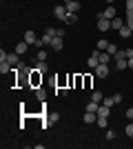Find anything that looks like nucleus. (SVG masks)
<instances>
[{
	"instance_id": "1",
	"label": "nucleus",
	"mask_w": 133,
	"mask_h": 149,
	"mask_svg": "<svg viewBox=\"0 0 133 149\" xmlns=\"http://www.w3.org/2000/svg\"><path fill=\"white\" fill-rule=\"evenodd\" d=\"M56 36H58V31L53 29V27H47V29H44V33H42V38H40L38 42H36V47H38V49H42L44 45H51Z\"/></svg>"
},
{
	"instance_id": "2",
	"label": "nucleus",
	"mask_w": 133,
	"mask_h": 149,
	"mask_svg": "<svg viewBox=\"0 0 133 149\" xmlns=\"http://www.w3.org/2000/svg\"><path fill=\"white\" fill-rule=\"evenodd\" d=\"M58 120H60V113H56V111H51V113H44L42 125H40V127H42V129H49L51 125H53V123H58Z\"/></svg>"
},
{
	"instance_id": "3",
	"label": "nucleus",
	"mask_w": 133,
	"mask_h": 149,
	"mask_svg": "<svg viewBox=\"0 0 133 149\" xmlns=\"http://www.w3.org/2000/svg\"><path fill=\"white\" fill-rule=\"evenodd\" d=\"M98 29H100V31H109V29H111V20L104 18L102 13L98 16Z\"/></svg>"
},
{
	"instance_id": "4",
	"label": "nucleus",
	"mask_w": 133,
	"mask_h": 149,
	"mask_svg": "<svg viewBox=\"0 0 133 149\" xmlns=\"http://www.w3.org/2000/svg\"><path fill=\"white\" fill-rule=\"evenodd\" d=\"M22 40H25L27 45H36V42H38V36H36V31H31V29H29V31H25Z\"/></svg>"
},
{
	"instance_id": "5",
	"label": "nucleus",
	"mask_w": 133,
	"mask_h": 149,
	"mask_svg": "<svg viewBox=\"0 0 133 149\" xmlns=\"http://www.w3.org/2000/svg\"><path fill=\"white\" fill-rule=\"evenodd\" d=\"M93 71H95V76H98V78H107V76H109V65H102V62H100Z\"/></svg>"
},
{
	"instance_id": "6",
	"label": "nucleus",
	"mask_w": 133,
	"mask_h": 149,
	"mask_svg": "<svg viewBox=\"0 0 133 149\" xmlns=\"http://www.w3.org/2000/svg\"><path fill=\"white\" fill-rule=\"evenodd\" d=\"M64 7H67L69 13H78L80 11V2H78V0H69V2H64Z\"/></svg>"
},
{
	"instance_id": "7",
	"label": "nucleus",
	"mask_w": 133,
	"mask_h": 149,
	"mask_svg": "<svg viewBox=\"0 0 133 149\" xmlns=\"http://www.w3.org/2000/svg\"><path fill=\"white\" fill-rule=\"evenodd\" d=\"M53 13H56V18H58V20H64L69 11H67V7H64V5H58L56 9H53Z\"/></svg>"
},
{
	"instance_id": "8",
	"label": "nucleus",
	"mask_w": 133,
	"mask_h": 149,
	"mask_svg": "<svg viewBox=\"0 0 133 149\" xmlns=\"http://www.w3.org/2000/svg\"><path fill=\"white\" fill-rule=\"evenodd\" d=\"M127 25V20H122V18H118V16H115V18H111V29H115V31H120L122 27Z\"/></svg>"
},
{
	"instance_id": "9",
	"label": "nucleus",
	"mask_w": 133,
	"mask_h": 149,
	"mask_svg": "<svg viewBox=\"0 0 133 149\" xmlns=\"http://www.w3.org/2000/svg\"><path fill=\"white\" fill-rule=\"evenodd\" d=\"M98 123V113L95 111H87L84 113V125H95Z\"/></svg>"
},
{
	"instance_id": "10",
	"label": "nucleus",
	"mask_w": 133,
	"mask_h": 149,
	"mask_svg": "<svg viewBox=\"0 0 133 149\" xmlns=\"http://www.w3.org/2000/svg\"><path fill=\"white\" fill-rule=\"evenodd\" d=\"M98 54H100V51H95L93 56H91V58H89V60H87V65H89V67H91V69H95V67H98V65H100V56H98Z\"/></svg>"
},
{
	"instance_id": "11",
	"label": "nucleus",
	"mask_w": 133,
	"mask_h": 149,
	"mask_svg": "<svg viewBox=\"0 0 133 149\" xmlns=\"http://www.w3.org/2000/svg\"><path fill=\"white\" fill-rule=\"evenodd\" d=\"M7 62H9L11 67H18L20 65V56L18 54H7Z\"/></svg>"
},
{
	"instance_id": "12",
	"label": "nucleus",
	"mask_w": 133,
	"mask_h": 149,
	"mask_svg": "<svg viewBox=\"0 0 133 149\" xmlns=\"http://www.w3.org/2000/svg\"><path fill=\"white\" fill-rule=\"evenodd\" d=\"M102 16H104V18H109V20H111V18H115V7H113V5H109L107 9L102 11Z\"/></svg>"
},
{
	"instance_id": "13",
	"label": "nucleus",
	"mask_w": 133,
	"mask_h": 149,
	"mask_svg": "<svg viewBox=\"0 0 133 149\" xmlns=\"http://www.w3.org/2000/svg\"><path fill=\"white\" fill-rule=\"evenodd\" d=\"M27 49H29V45H27L25 40L16 45V54H18V56H22V54H27Z\"/></svg>"
},
{
	"instance_id": "14",
	"label": "nucleus",
	"mask_w": 133,
	"mask_h": 149,
	"mask_svg": "<svg viewBox=\"0 0 133 149\" xmlns=\"http://www.w3.org/2000/svg\"><path fill=\"white\" fill-rule=\"evenodd\" d=\"M51 47H53V49H56V51H60V49H62V47H64L62 38H60V36H56V38H53V42H51Z\"/></svg>"
},
{
	"instance_id": "15",
	"label": "nucleus",
	"mask_w": 133,
	"mask_h": 149,
	"mask_svg": "<svg viewBox=\"0 0 133 149\" xmlns=\"http://www.w3.org/2000/svg\"><path fill=\"white\" fill-rule=\"evenodd\" d=\"M98 56H100V62H102V65H109V62H111V54H109V51H100Z\"/></svg>"
},
{
	"instance_id": "16",
	"label": "nucleus",
	"mask_w": 133,
	"mask_h": 149,
	"mask_svg": "<svg viewBox=\"0 0 133 149\" xmlns=\"http://www.w3.org/2000/svg\"><path fill=\"white\" fill-rule=\"evenodd\" d=\"M115 69H120V71L129 69V60H127V58H122V60H115Z\"/></svg>"
},
{
	"instance_id": "17",
	"label": "nucleus",
	"mask_w": 133,
	"mask_h": 149,
	"mask_svg": "<svg viewBox=\"0 0 133 149\" xmlns=\"http://www.w3.org/2000/svg\"><path fill=\"white\" fill-rule=\"evenodd\" d=\"M9 71H13V67L7 60H2V62H0V74H9Z\"/></svg>"
},
{
	"instance_id": "18",
	"label": "nucleus",
	"mask_w": 133,
	"mask_h": 149,
	"mask_svg": "<svg viewBox=\"0 0 133 149\" xmlns=\"http://www.w3.org/2000/svg\"><path fill=\"white\" fill-rule=\"evenodd\" d=\"M109 113H111V107L100 105V109H98V116H104V118H109Z\"/></svg>"
},
{
	"instance_id": "19",
	"label": "nucleus",
	"mask_w": 133,
	"mask_h": 149,
	"mask_svg": "<svg viewBox=\"0 0 133 149\" xmlns=\"http://www.w3.org/2000/svg\"><path fill=\"white\" fill-rule=\"evenodd\" d=\"M118 33H120L122 38H129V36H133V31H131V27H129V25H124L120 31H118Z\"/></svg>"
},
{
	"instance_id": "20",
	"label": "nucleus",
	"mask_w": 133,
	"mask_h": 149,
	"mask_svg": "<svg viewBox=\"0 0 133 149\" xmlns=\"http://www.w3.org/2000/svg\"><path fill=\"white\" fill-rule=\"evenodd\" d=\"M36 71H40V74L49 71V67H47V60H38V65H36Z\"/></svg>"
},
{
	"instance_id": "21",
	"label": "nucleus",
	"mask_w": 133,
	"mask_h": 149,
	"mask_svg": "<svg viewBox=\"0 0 133 149\" xmlns=\"http://www.w3.org/2000/svg\"><path fill=\"white\" fill-rule=\"evenodd\" d=\"M36 98H38L40 102H44V100H47V91H44L42 87H38V89H36Z\"/></svg>"
},
{
	"instance_id": "22",
	"label": "nucleus",
	"mask_w": 133,
	"mask_h": 149,
	"mask_svg": "<svg viewBox=\"0 0 133 149\" xmlns=\"http://www.w3.org/2000/svg\"><path fill=\"white\" fill-rule=\"evenodd\" d=\"M84 109H87V111H95V113H98V109H100V102H95V100H91V102H89V105L84 107Z\"/></svg>"
},
{
	"instance_id": "23",
	"label": "nucleus",
	"mask_w": 133,
	"mask_h": 149,
	"mask_svg": "<svg viewBox=\"0 0 133 149\" xmlns=\"http://www.w3.org/2000/svg\"><path fill=\"white\" fill-rule=\"evenodd\" d=\"M95 125H98V127H102V129H107V127H109V118H104V116H98V123H95Z\"/></svg>"
},
{
	"instance_id": "24",
	"label": "nucleus",
	"mask_w": 133,
	"mask_h": 149,
	"mask_svg": "<svg viewBox=\"0 0 133 149\" xmlns=\"http://www.w3.org/2000/svg\"><path fill=\"white\" fill-rule=\"evenodd\" d=\"M76 20H78V13H67L64 22H67V25H76Z\"/></svg>"
},
{
	"instance_id": "25",
	"label": "nucleus",
	"mask_w": 133,
	"mask_h": 149,
	"mask_svg": "<svg viewBox=\"0 0 133 149\" xmlns=\"http://www.w3.org/2000/svg\"><path fill=\"white\" fill-rule=\"evenodd\" d=\"M107 47H109V40L100 38V40H98V51H107Z\"/></svg>"
},
{
	"instance_id": "26",
	"label": "nucleus",
	"mask_w": 133,
	"mask_h": 149,
	"mask_svg": "<svg viewBox=\"0 0 133 149\" xmlns=\"http://www.w3.org/2000/svg\"><path fill=\"white\" fill-rule=\"evenodd\" d=\"M91 100H95V102H100V105H102V100H104V96H102V91H93V96H91Z\"/></svg>"
},
{
	"instance_id": "27",
	"label": "nucleus",
	"mask_w": 133,
	"mask_h": 149,
	"mask_svg": "<svg viewBox=\"0 0 133 149\" xmlns=\"http://www.w3.org/2000/svg\"><path fill=\"white\" fill-rule=\"evenodd\" d=\"M102 105H107V107H113L115 102H113V96H107V98L102 100Z\"/></svg>"
},
{
	"instance_id": "28",
	"label": "nucleus",
	"mask_w": 133,
	"mask_h": 149,
	"mask_svg": "<svg viewBox=\"0 0 133 149\" xmlns=\"http://www.w3.org/2000/svg\"><path fill=\"white\" fill-rule=\"evenodd\" d=\"M127 136L133 138V120H129V125H127Z\"/></svg>"
},
{
	"instance_id": "29",
	"label": "nucleus",
	"mask_w": 133,
	"mask_h": 149,
	"mask_svg": "<svg viewBox=\"0 0 133 149\" xmlns=\"http://www.w3.org/2000/svg\"><path fill=\"white\" fill-rule=\"evenodd\" d=\"M36 58H38V60H47V51H44V49H40L38 54H36Z\"/></svg>"
},
{
	"instance_id": "30",
	"label": "nucleus",
	"mask_w": 133,
	"mask_h": 149,
	"mask_svg": "<svg viewBox=\"0 0 133 149\" xmlns=\"http://www.w3.org/2000/svg\"><path fill=\"white\" fill-rule=\"evenodd\" d=\"M107 51H109V54H111V56H113L115 51H118V47H115V45H113V42H109V47H107Z\"/></svg>"
},
{
	"instance_id": "31",
	"label": "nucleus",
	"mask_w": 133,
	"mask_h": 149,
	"mask_svg": "<svg viewBox=\"0 0 133 149\" xmlns=\"http://www.w3.org/2000/svg\"><path fill=\"white\" fill-rule=\"evenodd\" d=\"M115 136H118V134H115L113 129H107V140H113Z\"/></svg>"
},
{
	"instance_id": "32",
	"label": "nucleus",
	"mask_w": 133,
	"mask_h": 149,
	"mask_svg": "<svg viewBox=\"0 0 133 149\" xmlns=\"http://www.w3.org/2000/svg\"><path fill=\"white\" fill-rule=\"evenodd\" d=\"M127 25L131 27V31H133V13H127Z\"/></svg>"
},
{
	"instance_id": "33",
	"label": "nucleus",
	"mask_w": 133,
	"mask_h": 149,
	"mask_svg": "<svg viewBox=\"0 0 133 149\" xmlns=\"http://www.w3.org/2000/svg\"><path fill=\"white\" fill-rule=\"evenodd\" d=\"M127 13H133V0H129V2H127Z\"/></svg>"
},
{
	"instance_id": "34",
	"label": "nucleus",
	"mask_w": 133,
	"mask_h": 149,
	"mask_svg": "<svg viewBox=\"0 0 133 149\" xmlns=\"http://www.w3.org/2000/svg\"><path fill=\"white\" fill-rule=\"evenodd\" d=\"M113 102H115V105H118V102H122V93H115V96H113Z\"/></svg>"
},
{
	"instance_id": "35",
	"label": "nucleus",
	"mask_w": 133,
	"mask_h": 149,
	"mask_svg": "<svg viewBox=\"0 0 133 149\" xmlns=\"http://www.w3.org/2000/svg\"><path fill=\"white\" fill-rule=\"evenodd\" d=\"M127 118L133 120V107H129V109H127Z\"/></svg>"
},
{
	"instance_id": "36",
	"label": "nucleus",
	"mask_w": 133,
	"mask_h": 149,
	"mask_svg": "<svg viewBox=\"0 0 133 149\" xmlns=\"http://www.w3.org/2000/svg\"><path fill=\"white\" fill-rule=\"evenodd\" d=\"M127 58H133V47H131V49H127Z\"/></svg>"
},
{
	"instance_id": "37",
	"label": "nucleus",
	"mask_w": 133,
	"mask_h": 149,
	"mask_svg": "<svg viewBox=\"0 0 133 149\" xmlns=\"http://www.w3.org/2000/svg\"><path fill=\"white\" fill-rule=\"evenodd\" d=\"M129 60V69H133V58H127Z\"/></svg>"
},
{
	"instance_id": "38",
	"label": "nucleus",
	"mask_w": 133,
	"mask_h": 149,
	"mask_svg": "<svg viewBox=\"0 0 133 149\" xmlns=\"http://www.w3.org/2000/svg\"><path fill=\"white\" fill-rule=\"evenodd\" d=\"M107 2H109V5H113V2H115V0H107Z\"/></svg>"
},
{
	"instance_id": "39",
	"label": "nucleus",
	"mask_w": 133,
	"mask_h": 149,
	"mask_svg": "<svg viewBox=\"0 0 133 149\" xmlns=\"http://www.w3.org/2000/svg\"><path fill=\"white\" fill-rule=\"evenodd\" d=\"M64 2H69V0H62V5H64Z\"/></svg>"
},
{
	"instance_id": "40",
	"label": "nucleus",
	"mask_w": 133,
	"mask_h": 149,
	"mask_svg": "<svg viewBox=\"0 0 133 149\" xmlns=\"http://www.w3.org/2000/svg\"><path fill=\"white\" fill-rule=\"evenodd\" d=\"M127 2H129V0H127Z\"/></svg>"
}]
</instances>
